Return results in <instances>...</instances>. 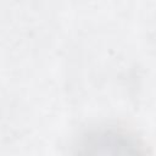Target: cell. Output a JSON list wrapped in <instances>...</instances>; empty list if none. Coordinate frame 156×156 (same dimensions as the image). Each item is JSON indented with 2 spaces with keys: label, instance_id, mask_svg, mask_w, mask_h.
Returning a JSON list of instances; mask_svg holds the SVG:
<instances>
[{
  "label": "cell",
  "instance_id": "1",
  "mask_svg": "<svg viewBox=\"0 0 156 156\" xmlns=\"http://www.w3.org/2000/svg\"><path fill=\"white\" fill-rule=\"evenodd\" d=\"M69 156H150L146 143L134 130L115 123L84 129L73 141Z\"/></svg>",
  "mask_w": 156,
  "mask_h": 156
}]
</instances>
